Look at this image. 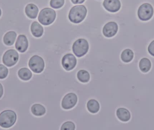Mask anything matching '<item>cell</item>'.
<instances>
[{"mask_svg": "<svg viewBox=\"0 0 154 130\" xmlns=\"http://www.w3.org/2000/svg\"><path fill=\"white\" fill-rule=\"evenodd\" d=\"M87 13V9L84 5H76L72 7L69 11V18L72 23H80L84 20Z\"/></svg>", "mask_w": 154, "mask_h": 130, "instance_id": "1", "label": "cell"}, {"mask_svg": "<svg viewBox=\"0 0 154 130\" xmlns=\"http://www.w3.org/2000/svg\"><path fill=\"white\" fill-rule=\"evenodd\" d=\"M17 115L13 111L7 110L0 113V126L5 128H11L16 122Z\"/></svg>", "mask_w": 154, "mask_h": 130, "instance_id": "2", "label": "cell"}, {"mask_svg": "<svg viewBox=\"0 0 154 130\" xmlns=\"http://www.w3.org/2000/svg\"><path fill=\"white\" fill-rule=\"evenodd\" d=\"M56 18V11L51 8H46L41 10L38 20L42 25H48L54 21Z\"/></svg>", "mask_w": 154, "mask_h": 130, "instance_id": "3", "label": "cell"}, {"mask_svg": "<svg viewBox=\"0 0 154 130\" xmlns=\"http://www.w3.org/2000/svg\"><path fill=\"white\" fill-rule=\"evenodd\" d=\"M72 49L73 52L77 57H83L88 51V43L85 39H79L74 43Z\"/></svg>", "mask_w": 154, "mask_h": 130, "instance_id": "4", "label": "cell"}, {"mask_svg": "<svg viewBox=\"0 0 154 130\" xmlns=\"http://www.w3.org/2000/svg\"><path fill=\"white\" fill-rule=\"evenodd\" d=\"M154 14V9L150 4H143L139 7L137 12L139 19L142 21H147L152 17Z\"/></svg>", "mask_w": 154, "mask_h": 130, "instance_id": "5", "label": "cell"}, {"mask_svg": "<svg viewBox=\"0 0 154 130\" xmlns=\"http://www.w3.org/2000/svg\"><path fill=\"white\" fill-rule=\"evenodd\" d=\"M29 67L36 73H40L45 67V62L42 58L38 55L32 56L29 61Z\"/></svg>", "mask_w": 154, "mask_h": 130, "instance_id": "6", "label": "cell"}, {"mask_svg": "<svg viewBox=\"0 0 154 130\" xmlns=\"http://www.w3.org/2000/svg\"><path fill=\"white\" fill-rule=\"evenodd\" d=\"M19 60V54L14 49H10L5 52L2 58L4 64L8 67H11L17 63Z\"/></svg>", "mask_w": 154, "mask_h": 130, "instance_id": "7", "label": "cell"}, {"mask_svg": "<svg viewBox=\"0 0 154 130\" xmlns=\"http://www.w3.org/2000/svg\"><path fill=\"white\" fill-rule=\"evenodd\" d=\"M78 101L77 95L73 93L68 94L62 100L61 106L65 109H70L74 108Z\"/></svg>", "mask_w": 154, "mask_h": 130, "instance_id": "8", "label": "cell"}, {"mask_svg": "<svg viewBox=\"0 0 154 130\" xmlns=\"http://www.w3.org/2000/svg\"><path fill=\"white\" fill-rule=\"evenodd\" d=\"M77 64V59L72 54H67L63 57L62 59V65L66 71L73 70Z\"/></svg>", "mask_w": 154, "mask_h": 130, "instance_id": "9", "label": "cell"}, {"mask_svg": "<svg viewBox=\"0 0 154 130\" xmlns=\"http://www.w3.org/2000/svg\"><path fill=\"white\" fill-rule=\"evenodd\" d=\"M118 30V26L115 22H109L104 25L103 33L107 38H111L115 36Z\"/></svg>", "mask_w": 154, "mask_h": 130, "instance_id": "10", "label": "cell"}, {"mask_svg": "<svg viewBox=\"0 0 154 130\" xmlns=\"http://www.w3.org/2000/svg\"><path fill=\"white\" fill-rule=\"evenodd\" d=\"M103 5L107 11L113 13L118 11L121 5L119 0H104Z\"/></svg>", "mask_w": 154, "mask_h": 130, "instance_id": "11", "label": "cell"}, {"mask_svg": "<svg viewBox=\"0 0 154 130\" xmlns=\"http://www.w3.org/2000/svg\"><path fill=\"white\" fill-rule=\"evenodd\" d=\"M15 47L16 49L21 53H23L27 51L29 47V42L25 35L20 34L18 36Z\"/></svg>", "mask_w": 154, "mask_h": 130, "instance_id": "12", "label": "cell"}, {"mask_svg": "<svg viewBox=\"0 0 154 130\" xmlns=\"http://www.w3.org/2000/svg\"><path fill=\"white\" fill-rule=\"evenodd\" d=\"M38 11V6L34 4H29L25 7V13L27 16L30 19H34L37 18Z\"/></svg>", "mask_w": 154, "mask_h": 130, "instance_id": "13", "label": "cell"}, {"mask_svg": "<svg viewBox=\"0 0 154 130\" xmlns=\"http://www.w3.org/2000/svg\"><path fill=\"white\" fill-rule=\"evenodd\" d=\"M32 33L34 37L39 38L42 36L44 32L43 27L37 21H34L31 26Z\"/></svg>", "mask_w": 154, "mask_h": 130, "instance_id": "14", "label": "cell"}, {"mask_svg": "<svg viewBox=\"0 0 154 130\" xmlns=\"http://www.w3.org/2000/svg\"><path fill=\"white\" fill-rule=\"evenodd\" d=\"M116 115L121 121H128L131 118V114L128 110L125 108H119L117 110Z\"/></svg>", "mask_w": 154, "mask_h": 130, "instance_id": "15", "label": "cell"}, {"mask_svg": "<svg viewBox=\"0 0 154 130\" xmlns=\"http://www.w3.org/2000/svg\"><path fill=\"white\" fill-rule=\"evenodd\" d=\"M17 37V33L14 31L8 32L4 36L3 42L7 46L13 45Z\"/></svg>", "mask_w": 154, "mask_h": 130, "instance_id": "16", "label": "cell"}, {"mask_svg": "<svg viewBox=\"0 0 154 130\" xmlns=\"http://www.w3.org/2000/svg\"><path fill=\"white\" fill-rule=\"evenodd\" d=\"M88 110L92 113H97L100 109V104L96 100H91L87 103Z\"/></svg>", "mask_w": 154, "mask_h": 130, "instance_id": "17", "label": "cell"}, {"mask_svg": "<svg viewBox=\"0 0 154 130\" xmlns=\"http://www.w3.org/2000/svg\"><path fill=\"white\" fill-rule=\"evenodd\" d=\"M139 68L142 72L146 73L149 71L152 67V63L149 59L143 58L139 62Z\"/></svg>", "mask_w": 154, "mask_h": 130, "instance_id": "18", "label": "cell"}, {"mask_svg": "<svg viewBox=\"0 0 154 130\" xmlns=\"http://www.w3.org/2000/svg\"><path fill=\"white\" fill-rule=\"evenodd\" d=\"M31 111L35 116H41L46 113V109L41 104H35L32 107Z\"/></svg>", "mask_w": 154, "mask_h": 130, "instance_id": "19", "label": "cell"}, {"mask_svg": "<svg viewBox=\"0 0 154 130\" xmlns=\"http://www.w3.org/2000/svg\"><path fill=\"white\" fill-rule=\"evenodd\" d=\"M18 75L21 80L29 81L32 77L31 71L27 68H22L18 71Z\"/></svg>", "mask_w": 154, "mask_h": 130, "instance_id": "20", "label": "cell"}, {"mask_svg": "<svg viewBox=\"0 0 154 130\" xmlns=\"http://www.w3.org/2000/svg\"><path fill=\"white\" fill-rule=\"evenodd\" d=\"M134 57V53L133 51L129 49L125 50L121 53V59L126 63H128L132 61Z\"/></svg>", "mask_w": 154, "mask_h": 130, "instance_id": "21", "label": "cell"}, {"mask_svg": "<svg viewBox=\"0 0 154 130\" xmlns=\"http://www.w3.org/2000/svg\"><path fill=\"white\" fill-rule=\"evenodd\" d=\"M77 78L81 82L87 83L89 81L90 76L89 73L87 71L82 70L78 72L77 74Z\"/></svg>", "mask_w": 154, "mask_h": 130, "instance_id": "22", "label": "cell"}, {"mask_svg": "<svg viewBox=\"0 0 154 130\" xmlns=\"http://www.w3.org/2000/svg\"><path fill=\"white\" fill-rule=\"evenodd\" d=\"M65 0H51L50 5L54 9H59L64 5Z\"/></svg>", "mask_w": 154, "mask_h": 130, "instance_id": "23", "label": "cell"}, {"mask_svg": "<svg viewBox=\"0 0 154 130\" xmlns=\"http://www.w3.org/2000/svg\"><path fill=\"white\" fill-rule=\"evenodd\" d=\"M75 129V124L72 122H66L61 127V130H74Z\"/></svg>", "mask_w": 154, "mask_h": 130, "instance_id": "24", "label": "cell"}, {"mask_svg": "<svg viewBox=\"0 0 154 130\" xmlns=\"http://www.w3.org/2000/svg\"><path fill=\"white\" fill-rule=\"evenodd\" d=\"M8 70L5 65L0 64V79H4L7 77Z\"/></svg>", "mask_w": 154, "mask_h": 130, "instance_id": "25", "label": "cell"}, {"mask_svg": "<svg viewBox=\"0 0 154 130\" xmlns=\"http://www.w3.org/2000/svg\"><path fill=\"white\" fill-rule=\"evenodd\" d=\"M148 51L149 53L154 57V40L152 41L149 44L148 48Z\"/></svg>", "mask_w": 154, "mask_h": 130, "instance_id": "26", "label": "cell"}, {"mask_svg": "<svg viewBox=\"0 0 154 130\" xmlns=\"http://www.w3.org/2000/svg\"><path fill=\"white\" fill-rule=\"evenodd\" d=\"M85 0H71V2H72L74 4H82L85 2Z\"/></svg>", "mask_w": 154, "mask_h": 130, "instance_id": "27", "label": "cell"}, {"mask_svg": "<svg viewBox=\"0 0 154 130\" xmlns=\"http://www.w3.org/2000/svg\"><path fill=\"white\" fill-rule=\"evenodd\" d=\"M3 94V88L2 85L0 83V99L2 98Z\"/></svg>", "mask_w": 154, "mask_h": 130, "instance_id": "28", "label": "cell"}, {"mask_svg": "<svg viewBox=\"0 0 154 130\" xmlns=\"http://www.w3.org/2000/svg\"><path fill=\"white\" fill-rule=\"evenodd\" d=\"M1 15H2V11H1V9H0V17H1Z\"/></svg>", "mask_w": 154, "mask_h": 130, "instance_id": "29", "label": "cell"}]
</instances>
